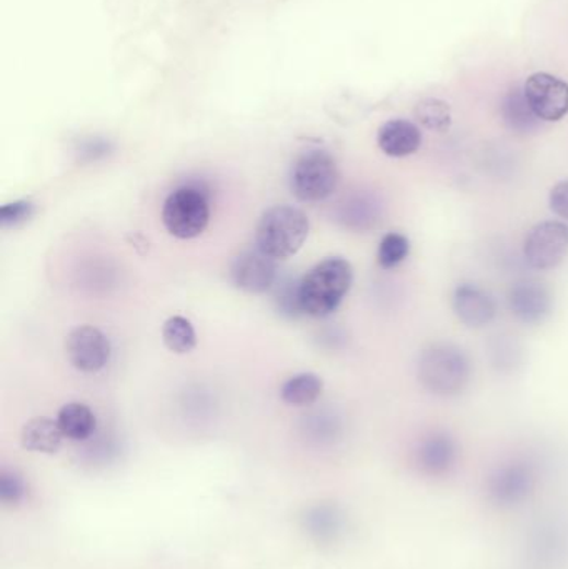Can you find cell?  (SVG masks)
I'll use <instances>...</instances> for the list:
<instances>
[{
    "mask_svg": "<svg viewBox=\"0 0 568 569\" xmlns=\"http://www.w3.org/2000/svg\"><path fill=\"white\" fill-rule=\"evenodd\" d=\"M453 310L464 325L480 328L496 318V300L477 284H459L453 292Z\"/></svg>",
    "mask_w": 568,
    "mask_h": 569,
    "instance_id": "7c38bea8",
    "label": "cell"
},
{
    "mask_svg": "<svg viewBox=\"0 0 568 569\" xmlns=\"http://www.w3.org/2000/svg\"><path fill=\"white\" fill-rule=\"evenodd\" d=\"M324 392V382L315 373H299L283 383L280 396L287 405L309 406L317 402Z\"/></svg>",
    "mask_w": 568,
    "mask_h": 569,
    "instance_id": "d6986e66",
    "label": "cell"
},
{
    "mask_svg": "<svg viewBox=\"0 0 568 569\" xmlns=\"http://www.w3.org/2000/svg\"><path fill=\"white\" fill-rule=\"evenodd\" d=\"M523 94L541 120L558 121L568 114V84L550 73L530 76Z\"/></svg>",
    "mask_w": 568,
    "mask_h": 569,
    "instance_id": "9c48e42d",
    "label": "cell"
},
{
    "mask_svg": "<svg viewBox=\"0 0 568 569\" xmlns=\"http://www.w3.org/2000/svg\"><path fill=\"white\" fill-rule=\"evenodd\" d=\"M66 351L73 369L82 373H97L107 367L112 347L98 328L81 325L67 335Z\"/></svg>",
    "mask_w": 568,
    "mask_h": 569,
    "instance_id": "ba28073f",
    "label": "cell"
},
{
    "mask_svg": "<svg viewBox=\"0 0 568 569\" xmlns=\"http://www.w3.org/2000/svg\"><path fill=\"white\" fill-rule=\"evenodd\" d=\"M340 174L337 162L324 150L302 153L290 172V187L299 200L315 204L325 200L337 188Z\"/></svg>",
    "mask_w": 568,
    "mask_h": 569,
    "instance_id": "5b68a950",
    "label": "cell"
},
{
    "mask_svg": "<svg viewBox=\"0 0 568 569\" xmlns=\"http://www.w3.org/2000/svg\"><path fill=\"white\" fill-rule=\"evenodd\" d=\"M550 209L555 216L568 222V181L558 182L550 190Z\"/></svg>",
    "mask_w": 568,
    "mask_h": 569,
    "instance_id": "d4e9b609",
    "label": "cell"
},
{
    "mask_svg": "<svg viewBox=\"0 0 568 569\" xmlns=\"http://www.w3.org/2000/svg\"><path fill=\"white\" fill-rule=\"evenodd\" d=\"M162 340L169 350L177 355H185L193 351L197 345V335L193 323L185 316L174 315L165 320L162 327Z\"/></svg>",
    "mask_w": 568,
    "mask_h": 569,
    "instance_id": "ffe728a7",
    "label": "cell"
},
{
    "mask_svg": "<svg viewBox=\"0 0 568 569\" xmlns=\"http://www.w3.org/2000/svg\"><path fill=\"white\" fill-rule=\"evenodd\" d=\"M415 117L420 126L432 132H447L452 126V112L449 104L439 98H426L415 107Z\"/></svg>",
    "mask_w": 568,
    "mask_h": 569,
    "instance_id": "44dd1931",
    "label": "cell"
},
{
    "mask_svg": "<svg viewBox=\"0 0 568 569\" xmlns=\"http://www.w3.org/2000/svg\"><path fill=\"white\" fill-rule=\"evenodd\" d=\"M300 532L318 546L337 545L349 527L346 510L335 501L308 504L299 513Z\"/></svg>",
    "mask_w": 568,
    "mask_h": 569,
    "instance_id": "52a82bcc",
    "label": "cell"
},
{
    "mask_svg": "<svg viewBox=\"0 0 568 569\" xmlns=\"http://www.w3.org/2000/svg\"><path fill=\"white\" fill-rule=\"evenodd\" d=\"M162 222L175 239L190 240L199 236L210 222L206 191L190 185L172 191L162 207Z\"/></svg>",
    "mask_w": 568,
    "mask_h": 569,
    "instance_id": "277c9868",
    "label": "cell"
},
{
    "mask_svg": "<svg viewBox=\"0 0 568 569\" xmlns=\"http://www.w3.org/2000/svg\"><path fill=\"white\" fill-rule=\"evenodd\" d=\"M276 260L264 252L245 251L232 260L231 280L234 287L252 295L267 292L276 281Z\"/></svg>",
    "mask_w": 568,
    "mask_h": 569,
    "instance_id": "30bf717a",
    "label": "cell"
},
{
    "mask_svg": "<svg viewBox=\"0 0 568 569\" xmlns=\"http://www.w3.org/2000/svg\"><path fill=\"white\" fill-rule=\"evenodd\" d=\"M502 117L506 126L512 132L522 133V136L534 132V130H537L538 124H541V118L535 115V112L532 111L529 102H526L523 89H512L503 97Z\"/></svg>",
    "mask_w": 568,
    "mask_h": 569,
    "instance_id": "ac0fdd59",
    "label": "cell"
},
{
    "mask_svg": "<svg viewBox=\"0 0 568 569\" xmlns=\"http://www.w3.org/2000/svg\"><path fill=\"white\" fill-rule=\"evenodd\" d=\"M32 212H34V206L27 200L12 201V204H5L0 209V223L4 229L9 227H18L24 223L25 220L31 219Z\"/></svg>",
    "mask_w": 568,
    "mask_h": 569,
    "instance_id": "cb8c5ba5",
    "label": "cell"
},
{
    "mask_svg": "<svg viewBox=\"0 0 568 569\" xmlns=\"http://www.w3.org/2000/svg\"><path fill=\"white\" fill-rule=\"evenodd\" d=\"M534 473L523 463L503 466L491 476L490 495L497 503L512 504L530 493L534 488Z\"/></svg>",
    "mask_w": 568,
    "mask_h": 569,
    "instance_id": "4fadbf2b",
    "label": "cell"
},
{
    "mask_svg": "<svg viewBox=\"0 0 568 569\" xmlns=\"http://www.w3.org/2000/svg\"><path fill=\"white\" fill-rule=\"evenodd\" d=\"M57 425L63 437L72 441H85L94 434L97 418L84 403L72 402L63 405L57 415Z\"/></svg>",
    "mask_w": 568,
    "mask_h": 569,
    "instance_id": "e0dca14e",
    "label": "cell"
},
{
    "mask_svg": "<svg viewBox=\"0 0 568 569\" xmlns=\"http://www.w3.org/2000/svg\"><path fill=\"white\" fill-rule=\"evenodd\" d=\"M420 383L440 396L459 395L472 375L471 361L461 348L437 344L422 351L417 364Z\"/></svg>",
    "mask_w": 568,
    "mask_h": 569,
    "instance_id": "3957f363",
    "label": "cell"
},
{
    "mask_svg": "<svg viewBox=\"0 0 568 569\" xmlns=\"http://www.w3.org/2000/svg\"><path fill=\"white\" fill-rule=\"evenodd\" d=\"M62 438L66 437L60 431L57 420L46 417L32 418L21 431V443L25 450L46 455L59 452Z\"/></svg>",
    "mask_w": 568,
    "mask_h": 569,
    "instance_id": "9a60e30c",
    "label": "cell"
},
{
    "mask_svg": "<svg viewBox=\"0 0 568 569\" xmlns=\"http://www.w3.org/2000/svg\"><path fill=\"white\" fill-rule=\"evenodd\" d=\"M311 232L309 217L292 206H276L264 212L255 230L257 248L274 260H286L304 247Z\"/></svg>",
    "mask_w": 568,
    "mask_h": 569,
    "instance_id": "7a4b0ae2",
    "label": "cell"
},
{
    "mask_svg": "<svg viewBox=\"0 0 568 569\" xmlns=\"http://www.w3.org/2000/svg\"><path fill=\"white\" fill-rule=\"evenodd\" d=\"M510 312L526 325L544 322L552 312V293L537 280L517 281L509 293Z\"/></svg>",
    "mask_w": 568,
    "mask_h": 569,
    "instance_id": "8fae6325",
    "label": "cell"
},
{
    "mask_svg": "<svg viewBox=\"0 0 568 569\" xmlns=\"http://www.w3.org/2000/svg\"><path fill=\"white\" fill-rule=\"evenodd\" d=\"M353 283V268L343 257H331L308 271L299 287L300 310L322 318L340 306Z\"/></svg>",
    "mask_w": 568,
    "mask_h": 569,
    "instance_id": "6da1fadb",
    "label": "cell"
},
{
    "mask_svg": "<svg viewBox=\"0 0 568 569\" xmlns=\"http://www.w3.org/2000/svg\"><path fill=\"white\" fill-rule=\"evenodd\" d=\"M420 468L430 475L449 472L457 458V449L449 434L436 433L422 441L417 452Z\"/></svg>",
    "mask_w": 568,
    "mask_h": 569,
    "instance_id": "2e32d148",
    "label": "cell"
},
{
    "mask_svg": "<svg viewBox=\"0 0 568 569\" xmlns=\"http://www.w3.org/2000/svg\"><path fill=\"white\" fill-rule=\"evenodd\" d=\"M523 255L535 270H552L568 255V225L557 220L538 223L523 243Z\"/></svg>",
    "mask_w": 568,
    "mask_h": 569,
    "instance_id": "8992f818",
    "label": "cell"
},
{
    "mask_svg": "<svg viewBox=\"0 0 568 569\" xmlns=\"http://www.w3.org/2000/svg\"><path fill=\"white\" fill-rule=\"evenodd\" d=\"M408 252H410V242H408L407 236L402 235V233L391 232L381 240L379 252H376V260H379V265L382 268L391 270V268L397 267L408 257Z\"/></svg>",
    "mask_w": 568,
    "mask_h": 569,
    "instance_id": "7402d4cb",
    "label": "cell"
},
{
    "mask_svg": "<svg viewBox=\"0 0 568 569\" xmlns=\"http://www.w3.org/2000/svg\"><path fill=\"white\" fill-rule=\"evenodd\" d=\"M28 498V485L15 469L0 472V503L8 508L21 507Z\"/></svg>",
    "mask_w": 568,
    "mask_h": 569,
    "instance_id": "603a6c76",
    "label": "cell"
},
{
    "mask_svg": "<svg viewBox=\"0 0 568 569\" xmlns=\"http://www.w3.org/2000/svg\"><path fill=\"white\" fill-rule=\"evenodd\" d=\"M376 143L385 155L402 159L411 155L422 146V132L419 127L404 118L385 121L376 133Z\"/></svg>",
    "mask_w": 568,
    "mask_h": 569,
    "instance_id": "5bb4252c",
    "label": "cell"
}]
</instances>
